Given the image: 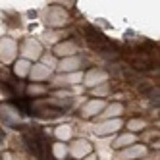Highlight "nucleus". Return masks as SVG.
Segmentation results:
<instances>
[{"label": "nucleus", "mask_w": 160, "mask_h": 160, "mask_svg": "<svg viewBox=\"0 0 160 160\" xmlns=\"http://www.w3.org/2000/svg\"><path fill=\"white\" fill-rule=\"evenodd\" d=\"M85 37H87L91 42H95L97 47H102V44L108 42V39L102 35V33H100L97 27H93V25H87V27H85Z\"/></svg>", "instance_id": "1"}, {"label": "nucleus", "mask_w": 160, "mask_h": 160, "mask_svg": "<svg viewBox=\"0 0 160 160\" xmlns=\"http://www.w3.org/2000/svg\"><path fill=\"white\" fill-rule=\"evenodd\" d=\"M139 91H141L143 95H148V93H151L152 89H151V85H141V89H139Z\"/></svg>", "instance_id": "3"}, {"label": "nucleus", "mask_w": 160, "mask_h": 160, "mask_svg": "<svg viewBox=\"0 0 160 160\" xmlns=\"http://www.w3.org/2000/svg\"><path fill=\"white\" fill-rule=\"evenodd\" d=\"M25 143H27V147H29V151L33 152V154H37V156H41V141L37 139V137H31V135H27L25 137Z\"/></svg>", "instance_id": "2"}]
</instances>
